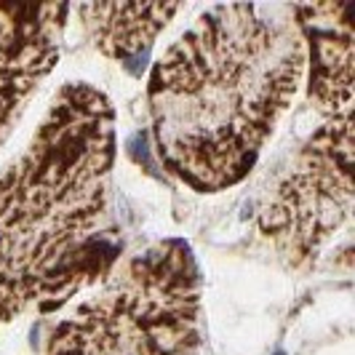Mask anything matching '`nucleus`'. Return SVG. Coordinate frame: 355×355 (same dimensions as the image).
Masks as SVG:
<instances>
[{
  "label": "nucleus",
  "instance_id": "nucleus-2",
  "mask_svg": "<svg viewBox=\"0 0 355 355\" xmlns=\"http://www.w3.org/2000/svg\"><path fill=\"white\" fill-rule=\"evenodd\" d=\"M112 163V102L91 83H64L0 174V323L64 304L115 262Z\"/></svg>",
  "mask_w": 355,
  "mask_h": 355
},
{
  "label": "nucleus",
  "instance_id": "nucleus-7",
  "mask_svg": "<svg viewBox=\"0 0 355 355\" xmlns=\"http://www.w3.org/2000/svg\"><path fill=\"white\" fill-rule=\"evenodd\" d=\"M72 11L96 51L131 67L147 56L182 3H80Z\"/></svg>",
  "mask_w": 355,
  "mask_h": 355
},
{
  "label": "nucleus",
  "instance_id": "nucleus-1",
  "mask_svg": "<svg viewBox=\"0 0 355 355\" xmlns=\"http://www.w3.org/2000/svg\"><path fill=\"white\" fill-rule=\"evenodd\" d=\"M304 67L302 35L278 11L254 3L203 11L147 80L163 168L203 196L243 182L302 86Z\"/></svg>",
  "mask_w": 355,
  "mask_h": 355
},
{
  "label": "nucleus",
  "instance_id": "nucleus-6",
  "mask_svg": "<svg viewBox=\"0 0 355 355\" xmlns=\"http://www.w3.org/2000/svg\"><path fill=\"white\" fill-rule=\"evenodd\" d=\"M291 19L302 35L304 62H310L307 96L326 121L353 112V19L355 3L291 6Z\"/></svg>",
  "mask_w": 355,
  "mask_h": 355
},
{
  "label": "nucleus",
  "instance_id": "nucleus-4",
  "mask_svg": "<svg viewBox=\"0 0 355 355\" xmlns=\"http://www.w3.org/2000/svg\"><path fill=\"white\" fill-rule=\"evenodd\" d=\"M353 216V112L331 118L304 142L259 211V230L291 270L315 265Z\"/></svg>",
  "mask_w": 355,
  "mask_h": 355
},
{
  "label": "nucleus",
  "instance_id": "nucleus-3",
  "mask_svg": "<svg viewBox=\"0 0 355 355\" xmlns=\"http://www.w3.org/2000/svg\"><path fill=\"white\" fill-rule=\"evenodd\" d=\"M200 270L193 249L168 238L131 257L78 304L43 355H200Z\"/></svg>",
  "mask_w": 355,
  "mask_h": 355
},
{
  "label": "nucleus",
  "instance_id": "nucleus-5",
  "mask_svg": "<svg viewBox=\"0 0 355 355\" xmlns=\"http://www.w3.org/2000/svg\"><path fill=\"white\" fill-rule=\"evenodd\" d=\"M72 6L0 3V147L62 56Z\"/></svg>",
  "mask_w": 355,
  "mask_h": 355
}]
</instances>
